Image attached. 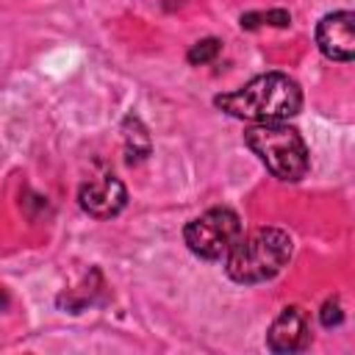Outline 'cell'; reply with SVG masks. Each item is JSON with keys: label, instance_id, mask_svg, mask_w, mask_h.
Here are the masks:
<instances>
[{"label": "cell", "instance_id": "1", "mask_svg": "<svg viewBox=\"0 0 355 355\" xmlns=\"http://www.w3.org/2000/svg\"><path fill=\"white\" fill-rule=\"evenodd\" d=\"M214 105L230 116L250 119V122H280L302 108L300 83L283 72H266L252 78L236 92L219 94Z\"/></svg>", "mask_w": 355, "mask_h": 355}, {"label": "cell", "instance_id": "2", "mask_svg": "<svg viewBox=\"0 0 355 355\" xmlns=\"http://www.w3.org/2000/svg\"><path fill=\"white\" fill-rule=\"evenodd\" d=\"M291 258V236L280 227H258L241 236L230 252L225 272L236 283H263L283 272Z\"/></svg>", "mask_w": 355, "mask_h": 355}, {"label": "cell", "instance_id": "3", "mask_svg": "<svg viewBox=\"0 0 355 355\" xmlns=\"http://www.w3.org/2000/svg\"><path fill=\"white\" fill-rule=\"evenodd\" d=\"M244 141L280 180H302L311 166L302 136L283 122H258L244 130Z\"/></svg>", "mask_w": 355, "mask_h": 355}, {"label": "cell", "instance_id": "4", "mask_svg": "<svg viewBox=\"0 0 355 355\" xmlns=\"http://www.w3.org/2000/svg\"><path fill=\"white\" fill-rule=\"evenodd\" d=\"M183 239L194 255L216 261L241 239V219L230 208H211L183 227Z\"/></svg>", "mask_w": 355, "mask_h": 355}, {"label": "cell", "instance_id": "5", "mask_svg": "<svg viewBox=\"0 0 355 355\" xmlns=\"http://www.w3.org/2000/svg\"><path fill=\"white\" fill-rule=\"evenodd\" d=\"M316 44L330 61H352L355 58V14L336 11L322 17L316 25Z\"/></svg>", "mask_w": 355, "mask_h": 355}, {"label": "cell", "instance_id": "6", "mask_svg": "<svg viewBox=\"0 0 355 355\" xmlns=\"http://www.w3.org/2000/svg\"><path fill=\"white\" fill-rule=\"evenodd\" d=\"M78 202L80 208L94 216V219H111L116 216L125 202H128V191H125V183L114 175H103L100 180H89L80 186L78 191Z\"/></svg>", "mask_w": 355, "mask_h": 355}, {"label": "cell", "instance_id": "7", "mask_svg": "<svg viewBox=\"0 0 355 355\" xmlns=\"http://www.w3.org/2000/svg\"><path fill=\"white\" fill-rule=\"evenodd\" d=\"M311 344V327H308V316L302 308L291 305V308H283L277 313V319L269 324V333H266V347L272 352H300Z\"/></svg>", "mask_w": 355, "mask_h": 355}, {"label": "cell", "instance_id": "8", "mask_svg": "<svg viewBox=\"0 0 355 355\" xmlns=\"http://www.w3.org/2000/svg\"><path fill=\"white\" fill-rule=\"evenodd\" d=\"M122 141H125V161L128 164H139L153 153L150 133H147L144 122L133 114L125 116V122H122Z\"/></svg>", "mask_w": 355, "mask_h": 355}, {"label": "cell", "instance_id": "9", "mask_svg": "<svg viewBox=\"0 0 355 355\" xmlns=\"http://www.w3.org/2000/svg\"><path fill=\"white\" fill-rule=\"evenodd\" d=\"M258 25L288 28V25H291V14H288L286 8H272V11H250V14H241V28L255 31Z\"/></svg>", "mask_w": 355, "mask_h": 355}, {"label": "cell", "instance_id": "10", "mask_svg": "<svg viewBox=\"0 0 355 355\" xmlns=\"http://www.w3.org/2000/svg\"><path fill=\"white\" fill-rule=\"evenodd\" d=\"M219 50H222V42L219 39H214V36H208V39H200L197 44H191V50H189V64L191 67H200V64H208V61H214L216 55H219Z\"/></svg>", "mask_w": 355, "mask_h": 355}, {"label": "cell", "instance_id": "11", "mask_svg": "<svg viewBox=\"0 0 355 355\" xmlns=\"http://www.w3.org/2000/svg\"><path fill=\"white\" fill-rule=\"evenodd\" d=\"M319 319H322V324H324V327H336V324H341V319H344V311H341V302H338V297H330V300L322 305V311H319Z\"/></svg>", "mask_w": 355, "mask_h": 355}, {"label": "cell", "instance_id": "12", "mask_svg": "<svg viewBox=\"0 0 355 355\" xmlns=\"http://www.w3.org/2000/svg\"><path fill=\"white\" fill-rule=\"evenodd\" d=\"M8 305V297H6V291H0V308H6Z\"/></svg>", "mask_w": 355, "mask_h": 355}]
</instances>
